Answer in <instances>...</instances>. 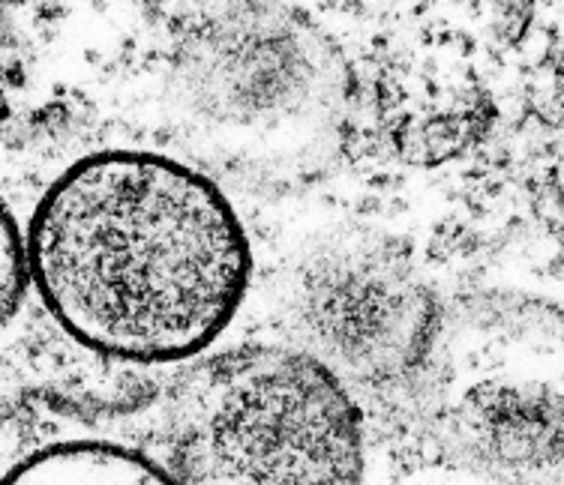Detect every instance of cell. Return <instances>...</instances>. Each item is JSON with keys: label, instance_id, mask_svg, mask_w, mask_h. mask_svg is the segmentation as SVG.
Here are the masks:
<instances>
[{"label": "cell", "instance_id": "6da1fadb", "mask_svg": "<svg viewBox=\"0 0 564 485\" xmlns=\"http://www.w3.org/2000/svg\"><path fill=\"white\" fill-rule=\"evenodd\" d=\"M24 255L66 333L135 363L210 345L250 282V243L226 195L156 153L73 165L33 210Z\"/></svg>", "mask_w": 564, "mask_h": 485}, {"label": "cell", "instance_id": "7a4b0ae2", "mask_svg": "<svg viewBox=\"0 0 564 485\" xmlns=\"http://www.w3.org/2000/svg\"><path fill=\"white\" fill-rule=\"evenodd\" d=\"M426 441L489 485H564V309L517 291L442 306L412 375Z\"/></svg>", "mask_w": 564, "mask_h": 485}, {"label": "cell", "instance_id": "3957f363", "mask_svg": "<svg viewBox=\"0 0 564 485\" xmlns=\"http://www.w3.org/2000/svg\"><path fill=\"white\" fill-rule=\"evenodd\" d=\"M174 467L177 485H360V414L306 351H228L177 393Z\"/></svg>", "mask_w": 564, "mask_h": 485}, {"label": "cell", "instance_id": "277c9868", "mask_svg": "<svg viewBox=\"0 0 564 485\" xmlns=\"http://www.w3.org/2000/svg\"><path fill=\"white\" fill-rule=\"evenodd\" d=\"M294 321L315 360L355 381L412 377L433 335V288L409 252L379 234L327 240L294 276Z\"/></svg>", "mask_w": 564, "mask_h": 485}, {"label": "cell", "instance_id": "5b68a950", "mask_svg": "<svg viewBox=\"0 0 564 485\" xmlns=\"http://www.w3.org/2000/svg\"><path fill=\"white\" fill-rule=\"evenodd\" d=\"M0 485H177L151 459L115 443H57L12 467Z\"/></svg>", "mask_w": 564, "mask_h": 485}, {"label": "cell", "instance_id": "8992f818", "mask_svg": "<svg viewBox=\"0 0 564 485\" xmlns=\"http://www.w3.org/2000/svg\"><path fill=\"white\" fill-rule=\"evenodd\" d=\"M24 276H28V255H24L22 234L10 207L0 201V327L19 309Z\"/></svg>", "mask_w": 564, "mask_h": 485}]
</instances>
